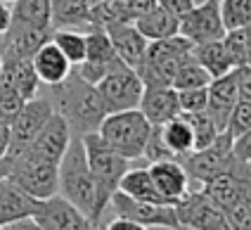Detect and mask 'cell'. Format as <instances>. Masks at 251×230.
Instances as JSON below:
<instances>
[{
	"mask_svg": "<svg viewBox=\"0 0 251 230\" xmlns=\"http://www.w3.org/2000/svg\"><path fill=\"white\" fill-rule=\"evenodd\" d=\"M31 62H33V69L38 74L41 83H45V86L62 83L71 74V69H74V64L69 62V57L52 43V38L45 41V43L36 50V55L31 57Z\"/></svg>",
	"mask_w": 251,
	"mask_h": 230,
	"instance_id": "obj_20",
	"label": "cell"
},
{
	"mask_svg": "<svg viewBox=\"0 0 251 230\" xmlns=\"http://www.w3.org/2000/svg\"><path fill=\"white\" fill-rule=\"evenodd\" d=\"M119 22H130L126 12V2L100 0L95 5H90V29H107Z\"/></svg>",
	"mask_w": 251,
	"mask_h": 230,
	"instance_id": "obj_29",
	"label": "cell"
},
{
	"mask_svg": "<svg viewBox=\"0 0 251 230\" xmlns=\"http://www.w3.org/2000/svg\"><path fill=\"white\" fill-rule=\"evenodd\" d=\"M100 138L114 147L119 154H124L130 161H142L145 159V147L152 135V124L142 114V109H126V112H114L107 114L100 124Z\"/></svg>",
	"mask_w": 251,
	"mask_h": 230,
	"instance_id": "obj_3",
	"label": "cell"
},
{
	"mask_svg": "<svg viewBox=\"0 0 251 230\" xmlns=\"http://www.w3.org/2000/svg\"><path fill=\"white\" fill-rule=\"evenodd\" d=\"M7 176H10V159L5 154H0V180L7 178Z\"/></svg>",
	"mask_w": 251,
	"mask_h": 230,
	"instance_id": "obj_45",
	"label": "cell"
},
{
	"mask_svg": "<svg viewBox=\"0 0 251 230\" xmlns=\"http://www.w3.org/2000/svg\"><path fill=\"white\" fill-rule=\"evenodd\" d=\"M244 31H247V38H249V48H251V22L247 24V26H244ZM249 57H251V55H249Z\"/></svg>",
	"mask_w": 251,
	"mask_h": 230,
	"instance_id": "obj_46",
	"label": "cell"
},
{
	"mask_svg": "<svg viewBox=\"0 0 251 230\" xmlns=\"http://www.w3.org/2000/svg\"><path fill=\"white\" fill-rule=\"evenodd\" d=\"M195 2H201V0H195Z\"/></svg>",
	"mask_w": 251,
	"mask_h": 230,
	"instance_id": "obj_50",
	"label": "cell"
},
{
	"mask_svg": "<svg viewBox=\"0 0 251 230\" xmlns=\"http://www.w3.org/2000/svg\"><path fill=\"white\" fill-rule=\"evenodd\" d=\"M116 2H128V0H116Z\"/></svg>",
	"mask_w": 251,
	"mask_h": 230,
	"instance_id": "obj_49",
	"label": "cell"
},
{
	"mask_svg": "<svg viewBox=\"0 0 251 230\" xmlns=\"http://www.w3.org/2000/svg\"><path fill=\"white\" fill-rule=\"evenodd\" d=\"M178 100H180V112H206L209 107V86L206 88H190V90H178Z\"/></svg>",
	"mask_w": 251,
	"mask_h": 230,
	"instance_id": "obj_35",
	"label": "cell"
},
{
	"mask_svg": "<svg viewBox=\"0 0 251 230\" xmlns=\"http://www.w3.org/2000/svg\"><path fill=\"white\" fill-rule=\"evenodd\" d=\"M50 5H52V31H90V5L85 0H50Z\"/></svg>",
	"mask_w": 251,
	"mask_h": 230,
	"instance_id": "obj_22",
	"label": "cell"
},
{
	"mask_svg": "<svg viewBox=\"0 0 251 230\" xmlns=\"http://www.w3.org/2000/svg\"><path fill=\"white\" fill-rule=\"evenodd\" d=\"M161 128V138H164V145L171 150V154L176 159H182L185 154H190L195 150V135H192V128L190 124L182 119V114H178L176 119L166 121Z\"/></svg>",
	"mask_w": 251,
	"mask_h": 230,
	"instance_id": "obj_26",
	"label": "cell"
},
{
	"mask_svg": "<svg viewBox=\"0 0 251 230\" xmlns=\"http://www.w3.org/2000/svg\"><path fill=\"white\" fill-rule=\"evenodd\" d=\"M242 100L239 98V86H237V74L235 69L225 76H218V78H211L209 83V107L206 112L211 114V119L216 121V126L223 130L227 119L232 114L235 104Z\"/></svg>",
	"mask_w": 251,
	"mask_h": 230,
	"instance_id": "obj_16",
	"label": "cell"
},
{
	"mask_svg": "<svg viewBox=\"0 0 251 230\" xmlns=\"http://www.w3.org/2000/svg\"><path fill=\"white\" fill-rule=\"evenodd\" d=\"M12 22L41 31H52V5L50 0H14Z\"/></svg>",
	"mask_w": 251,
	"mask_h": 230,
	"instance_id": "obj_25",
	"label": "cell"
},
{
	"mask_svg": "<svg viewBox=\"0 0 251 230\" xmlns=\"http://www.w3.org/2000/svg\"><path fill=\"white\" fill-rule=\"evenodd\" d=\"M98 90L107 114H114V112H126V109H138L142 95H145V83L133 67H126L102 78L98 83Z\"/></svg>",
	"mask_w": 251,
	"mask_h": 230,
	"instance_id": "obj_9",
	"label": "cell"
},
{
	"mask_svg": "<svg viewBox=\"0 0 251 230\" xmlns=\"http://www.w3.org/2000/svg\"><path fill=\"white\" fill-rule=\"evenodd\" d=\"M232 143H235V138L227 130H221L218 138L209 147L192 150L190 154H185L180 161H182V166H185V171H187V176H190V185L204 187V183H209L211 178H216L218 173L244 169L247 164L235 157Z\"/></svg>",
	"mask_w": 251,
	"mask_h": 230,
	"instance_id": "obj_4",
	"label": "cell"
},
{
	"mask_svg": "<svg viewBox=\"0 0 251 230\" xmlns=\"http://www.w3.org/2000/svg\"><path fill=\"white\" fill-rule=\"evenodd\" d=\"M232 152H235V157L239 161H244V164H251V128L247 133H242L235 138V143H232Z\"/></svg>",
	"mask_w": 251,
	"mask_h": 230,
	"instance_id": "obj_38",
	"label": "cell"
},
{
	"mask_svg": "<svg viewBox=\"0 0 251 230\" xmlns=\"http://www.w3.org/2000/svg\"><path fill=\"white\" fill-rule=\"evenodd\" d=\"M10 178L36 200H48L59 192V164H50L28 154L10 159Z\"/></svg>",
	"mask_w": 251,
	"mask_h": 230,
	"instance_id": "obj_5",
	"label": "cell"
},
{
	"mask_svg": "<svg viewBox=\"0 0 251 230\" xmlns=\"http://www.w3.org/2000/svg\"><path fill=\"white\" fill-rule=\"evenodd\" d=\"M192 57L211 74V78H218V76H225L235 69L232 59L227 55L223 45V38L221 41H206V43H197L192 48Z\"/></svg>",
	"mask_w": 251,
	"mask_h": 230,
	"instance_id": "obj_24",
	"label": "cell"
},
{
	"mask_svg": "<svg viewBox=\"0 0 251 230\" xmlns=\"http://www.w3.org/2000/svg\"><path fill=\"white\" fill-rule=\"evenodd\" d=\"M156 5H159V0H128V2H126L128 19H130V22H135V19H140L142 15L152 12Z\"/></svg>",
	"mask_w": 251,
	"mask_h": 230,
	"instance_id": "obj_37",
	"label": "cell"
},
{
	"mask_svg": "<svg viewBox=\"0 0 251 230\" xmlns=\"http://www.w3.org/2000/svg\"><path fill=\"white\" fill-rule=\"evenodd\" d=\"M237 74V86H239V98L251 102V64H242L235 67Z\"/></svg>",
	"mask_w": 251,
	"mask_h": 230,
	"instance_id": "obj_39",
	"label": "cell"
},
{
	"mask_svg": "<svg viewBox=\"0 0 251 230\" xmlns=\"http://www.w3.org/2000/svg\"><path fill=\"white\" fill-rule=\"evenodd\" d=\"M10 147V121L0 119V154H7Z\"/></svg>",
	"mask_w": 251,
	"mask_h": 230,
	"instance_id": "obj_44",
	"label": "cell"
},
{
	"mask_svg": "<svg viewBox=\"0 0 251 230\" xmlns=\"http://www.w3.org/2000/svg\"><path fill=\"white\" fill-rule=\"evenodd\" d=\"M223 45L227 50V55L232 59L235 67H242V64H249V38H247V31L244 29H230L223 36Z\"/></svg>",
	"mask_w": 251,
	"mask_h": 230,
	"instance_id": "obj_34",
	"label": "cell"
},
{
	"mask_svg": "<svg viewBox=\"0 0 251 230\" xmlns=\"http://www.w3.org/2000/svg\"><path fill=\"white\" fill-rule=\"evenodd\" d=\"M112 211L121 218L135 221L145 228H168V230H182L178 221L176 204H156V202H142L121 190H116L109 202Z\"/></svg>",
	"mask_w": 251,
	"mask_h": 230,
	"instance_id": "obj_7",
	"label": "cell"
},
{
	"mask_svg": "<svg viewBox=\"0 0 251 230\" xmlns=\"http://www.w3.org/2000/svg\"><path fill=\"white\" fill-rule=\"evenodd\" d=\"M10 24H12V5L0 0V33L10 29Z\"/></svg>",
	"mask_w": 251,
	"mask_h": 230,
	"instance_id": "obj_43",
	"label": "cell"
},
{
	"mask_svg": "<svg viewBox=\"0 0 251 230\" xmlns=\"http://www.w3.org/2000/svg\"><path fill=\"white\" fill-rule=\"evenodd\" d=\"M178 221L182 230H230L225 211L204 190H190L178 204Z\"/></svg>",
	"mask_w": 251,
	"mask_h": 230,
	"instance_id": "obj_10",
	"label": "cell"
},
{
	"mask_svg": "<svg viewBox=\"0 0 251 230\" xmlns=\"http://www.w3.org/2000/svg\"><path fill=\"white\" fill-rule=\"evenodd\" d=\"M104 230H147L145 226H140L135 221H128V218H121V216H116L112 223H107Z\"/></svg>",
	"mask_w": 251,
	"mask_h": 230,
	"instance_id": "obj_42",
	"label": "cell"
},
{
	"mask_svg": "<svg viewBox=\"0 0 251 230\" xmlns=\"http://www.w3.org/2000/svg\"><path fill=\"white\" fill-rule=\"evenodd\" d=\"M71 143V128L69 124L64 121L62 114H52L50 121L41 128V133L31 140L26 150L22 154H28L33 159H43V161H50V164H59L67 147ZM14 159V157H12Z\"/></svg>",
	"mask_w": 251,
	"mask_h": 230,
	"instance_id": "obj_13",
	"label": "cell"
},
{
	"mask_svg": "<svg viewBox=\"0 0 251 230\" xmlns=\"http://www.w3.org/2000/svg\"><path fill=\"white\" fill-rule=\"evenodd\" d=\"M2 2H10V5H12V2H14V0H2Z\"/></svg>",
	"mask_w": 251,
	"mask_h": 230,
	"instance_id": "obj_48",
	"label": "cell"
},
{
	"mask_svg": "<svg viewBox=\"0 0 251 230\" xmlns=\"http://www.w3.org/2000/svg\"><path fill=\"white\" fill-rule=\"evenodd\" d=\"M249 64H251V57H249Z\"/></svg>",
	"mask_w": 251,
	"mask_h": 230,
	"instance_id": "obj_51",
	"label": "cell"
},
{
	"mask_svg": "<svg viewBox=\"0 0 251 230\" xmlns=\"http://www.w3.org/2000/svg\"><path fill=\"white\" fill-rule=\"evenodd\" d=\"M52 114H55V109L45 95H36V98L24 102V107L19 109V114L10 124V147H7L5 157L12 159L17 154H22L31 145V140L41 133L43 126L50 121Z\"/></svg>",
	"mask_w": 251,
	"mask_h": 230,
	"instance_id": "obj_8",
	"label": "cell"
},
{
	"mask_svg": "<svg viewBox=\"0 0 251 230\" xmlns=\"http://www.w3.org/2000/svg\"><path fill=\"white\" fill-rule=\"evenodd\" d=\"M52 43L69 57V62L76 67L85 59V31L78 29H55L52 31Z\"/></svg>",
	"mask_w": 251,
	"mask_h": 230,
	"instance_id": "obj_28",
	"label": "cell"
},
{
	"mask_svg": "<svg viewBox=\"0 0 251 230\" xmlns=\"http://www.w3.org/2000/svg\"><path fill=\"white\" fill-rule=\"evenodd\" d=\"M119 190L142 202L171 204V202L164 200V195L159 192V187L154 185V178H152V173H150V164H145V166H130L124 173V178L119 183Z\"/></svg>",
	"mask_w": 251,
	"mask_h": 230,
	"instance_id": "obj_21",
	"label": "cell"
},
{
	"mask_svg": "<svg viewBox=\"0 0 251 230\" xmlns=\"http://www.w3.org/2000/svg\"><path fill=\"white\" fill-rule=\"evenodd\" d=\"M211 83V74L197 62L192 55L182 59L180 69L176 72L173 88L176 90H190V88H206Z\"/></svg>",
	"mask_w": 251,
	"mask_h": 230,
	"instance_id": "obj_30",
	"label": "cell"
},
{
	"mask_svg": "<svg viewBox=\"0 0 251 230\" xmlns=\"http://www.w3.org/2000/svg\"><path fill=\"white\" fill-rule=\"evenodd\" d=\"M180 33L192 43L221 41L227 29L221 15V0H201L180 19Z\"/></svg>",
	"mask_w": 251,
	"mask_h": 230,
	"instance_id": "obj_11",
	"label": "cell"
},
{
	"mask_svg": "<svg viewBox=\"0 0 251 230\" xmlns=\"http://www.w3.org/2000/svg\"><path fill=\"white\" fill-rule=\"evenodd\" d=\"M52 31H41L12 22L10 29L0 33V55L2 62H19V59H31L36 55V50L41 48L45 41H50Z\"/></svg>",
	"mask_w": 251,
	"mask_h": 230,
	"instance_id": "obj_14",
	"label": "cell"
},
{
	"mask_svg": "<svg viewBox=\"0 0 251 230\" xmlns=\"http://www.w3.org/2000/svg\"><path fill=\"white\" fill-rule=\"evenodd\" d=\"M83 138V145H85V154H88V166L93 176L98 178V183L102 185L104 192L114 195L119 190V183L124 178V173L133 166L130 159H126L124 154H119L114 147L104 143L100 138V133H85L81 135Z\"/></svg>",
	"mask_w": 251,
	"mask_h": 230,
	"instance_id": "obj_6",
	"label": "cell"
},
{
	"mask_svg": "<svg viewBox=\"0 0 251 230\" xmlns=\"http://www.w3.org/2000/svg\"><path fill=\"white\" fill-rule=\"evenodd\" d=\"M249 128H251V102L239 100L237 104H235L230 119H227V124H225V130H227L232 138H237L242 133H247Z\"/></svg>",
	"mask_w": 251,
	"mask_h": 230,
	"instance_id": "obj_36",
	"label": "cell"
},
{
	"mask_svg": "<svg viewBox=\"0 0 251 230\" xmlns=\"http://www.w3.org/2000/svg\"><path fill=\"white\" fill-rule=\"evenodd\" d=\"M2 230H45V228H43L41 223L31 216V218H19V221H12V223L2 226Z\"/></svg>",
	"mask_w": 251,
	"mask_h": 230,
	"instance_id": "obj_41",
	"label": "cell"
},
{
	"mask_svg": "<svg viewBox=\"0 0 251 230\" xmlns=\"http://www.w3.org/2000/svg\"><path fill=\"white\" fill-rule=\"evenodd\" d=\"M85 2H88V5H95V2H100V0H85Z\"/></svg>",
	"mask_w": 251,
	"mask_h": 230,
	"instance_id": "obj_47",
	"label": "cell"
},
{
	"mask_svg": "<svg viewBox=\"0 0 251 230\" xmlns=\"http://www.w3.org/2000/svg\"><path fill=\"white\" fill-rule=\"evenodd\" d=\"M52 109L57 114L64 116V121L69 124L71 135H85V133H95L100 124L104 121L107 109L104 102L100 98L98 86L88 83L81 78V74L71 69V74L55 86H48L45 95Z\"/></svg>",
	"mask_w": 251,
	"mask_h": 230,
	"instance_id": "obj_2",
	"label": "cell"
},
{
	"mask_svg": "<svg viewBox=\"0 0 251 230\" xmlns=\"http://www.w3.org/2000/svg\"><path fill=\"white\" fill-rule=\"evenodd\" d=\"M2 72L10 78V83L17 88V93L24 98V100H31L38 95V88H41V78L33 69V62L31 59H19V62H7L2 64Z\"/></svg>",
	"mask_w": 251,
	"mask_h": 230,
	"instance_id": "obj_27",
	"label": "cell"
},
{
	"mask_svg": "<svg viewBox=\"0 0 251 230\" xmlns=\"http://www.w3.org/2000/svg\"><path fill=\"white\" fill-rule=\"evenodd\" d=\"M140 109H142V114L150 119L152 126H164L166 121H171V119H176V116L180 114L178 90L173 86L145 88Z\"/></svg>",
	"mask_w": 251,
	"mask_h": 230,
	"instance_id": "obj_19",
	"label": "cell"
},
{
	"mask_svg": "<svg viewBox=\"0 0 251 230\" xmlns=\"http://www.w3.org/2000/svg\"><path fill=\"white\" fill-rule=\"evenodd\" d=\"M150 173H152V178H154V185L159 187V192L164 195V200L171 202V204H178L192 190L190 176H187L180 159L152 161L150 164Z\"/></svg>",
	"mask_w": 251,
	"mask_h": 230,
	"instance_id": "obj_15",
	"label": "cell"
},
{
	"mask_svg": "<svg viewBox=\"0 0 251 230\" xmlns=\"http://www.w3.org/2000/svg\"><path fill=\"white\" fill-rule=\"evenodd\" d=\"M104 31H107L109 38H112V45H114V50H116V55L124 59L128 67L135 69L140 62H142L145 52H147L150 41L140 33V29L133 22H119V24L107 26Z\"/></svg>",
	"mask_w": 251,
	"mask_h": 230,
	"instance_id": "obj_18",
	"label": "cell"
},
{
	"mask_svg": "<svg viewBox=\"0 0 251 230\" xmlns=\"http://www.w3.org/2000/svg\"><path fill=\"white\" fill-rule=\"evenodd\" d=\"M249 230H251V228H249Z\"/></svg>",
	"mask_w": 251,
	"mask_h": 230,
	"instance_id": "obj_53",
	"label": "cell"
},
{
	"mask_svg": "<svg viewBox=\"0 0 251 230\" xmlns=\"http://www.w3.org/2000/svg\"><path fill=\"white\" fill-rule=\"evenodd\" d=\"M0 230H2V226H0Z\"/></svg>",
	"mask_w": 251,
	"mask_h": 230,
	"instance_id": "obj_52",
	"label": "cell"
},
{
	"mask_svg": "<svg viewBox=\"0 0 251 230\" xmlns=\"http://www.w3.org/2000/svg\"><path fill=\"white\" fill-rule=\"evenodd\" d=\"M225 29H244L251 22V0H221Z\"/></svg>",
	"mask_w": 251,
	"mask_h": 230,
	"instance_id": "obj_32",
	"label": "cell"
},
{
	"mask_svg": "<svg viewBox=\"0 0 251 230\" xmlns=\"http://www.w3.org/2000/svg\"><path fill=\"white\" fill-rule=\"evenodd\" d=\"M159 5H161L166 12H171L173 17L182 19V17H185L190 10H192V7H195L197 2H195V0H159Z\"/></svg>",
	"mask_w": 251,
	"mask_h": 230,
	"instance_id": "obj_40",
	"label": "cell"
},
{
	"mask_svg": "<svg viewBox=\"0 0 251 230\" xmlns=\"http://www.w3.org/2000/svg\"><path fill=\"white\" fill-rule=\"evenodd\" d=\"M38 202L41 200L31 197L26 190H22L10 176L2 178L0 180V226H7V223L19 221V218L36 216Z\"/></svg>",
	"mask_w": 251,
	"mask_h": 230,
	"instance_id": "obj_17",
	"label": "cell"
},
{
	"mask_svg": "<svg viewBox=\"0 0 251 230\" xmlns=\"http://www.w3.org/2000/svg\"><path fill=\"white\" fill-rule=\"evenodd\" d=\"M182 119H185V121L190 124V128H192V135H195V150L209 147V145L218 138V133H221V128L216 126V121L211 119L209 112H190V114H182Z\"/></svg>",
	"mask_w": 251,
	"mask_h": 230,
	"instance_id": "obj_31",
	"label": "cell"
},
{
	"mask_svg": "<svg viewBox=\"0 0 251 230\" xmlns=\"http://www.w3.org/2000/svg\"><path fill=\"white\" fill-rule=\"evenodd\" d=\"M59 195L76 204L95 226L102 223L112 195L104 192L88 166V154L81 135H71V143L59 161Z\"/></svg>",
	"mask_w": 251,
	"mask_h": 230,
	"instance_id": "obj_1",
	"label": "cell"
},
{
	"mask_svg": "<svg viewBox=\"0 0 251 230\" xmlns=\"http://www.w3.org/2000/svg\"><path fill=\"white\" fill-rule=\"evenodd\" d=\"M33 218L45 230H100V226H95L76 204H71L59 192L38 202Z\"/></svg>",
	"mask_w": 251,
	"mask_h": 230,
	"instance_id": "obj_12",
	"label": "cell"
},
{
	"mask_svg": "<svg viewBox=\"0 0 251 230\" xmlns=\"http://www.w3.org/2000/svg\"><path fill=\"white\" fill-rule=\"evenodd\" d=\"M24 102L26 100L17 93V88L10 83V78L5 76V72H0V119L12 124V119L19 114Z\"/></svg>",
	"mask_w": 251,
	"mask_h": 230,
	"instance_id": "obj_33",
	"label": "cell"
},
{
	"mask_svg": "<svg viewBox=\"0 0 251 230\" xmlns=\"http://www.w3.org/2000/svg\"><path fill=\"white\" fill-rule=\"evenodd\" d=\"M133 24L138 26L140 33L147 41H161V38H171V36L180 33V19L173 17L171 12H166L161 5H156L152 12L142 15Z\"/></svg>",
	"mask_w": 251,
	"mask_h": 230,
	"instance_id": "obj_23",
	"label": "cell"
}]
</instances>
